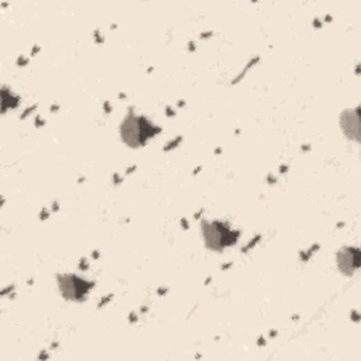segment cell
<instances>
[{"label":"cell","instance_id":"obj_3","mask_svg":"<svg viewBox=\"0 0 361 361\" xmlns=\"http://www.w3.org/2000/svg\"><path fill=\"white\" fill-rule=\"evenodd\" d=\"M92 284L87 283V281L78 278L75 275H64L60 276V288L65 298L71 301H82Z\"/></svg>","mask_w":361,"mask_h":361},{"label":"cell","instance_id":"obj_4","mask_svg":"<svg viewBox=\"0 0 361 361\" xmlns=\"http://www.w3.org/2000/svg\"><path fill=\"white\" fill-rule=\"evenodd\" d=\"M337 265L343 274L351 275L360 265V250L354 247L342 250L337 256Z\"/></svg>","mask_w":361,"mask_h":361},{"label":"cell","instance_id":"obj_1","mask_svg":"<svg viewBox=\"0 0 361 361\" xmlns=\"http://www.w3.org/2000/svg\"><path fill=\"white\" fill-rule=\"evenodd\" d=\"M122 139L129 147H140L144 143H147L148 139H151L158 129L154 127L147 118L140 116H129L123 125L122 129Z\"/></svg>","mask_w":361,"mask_h":361},{"label":"cell","instance_id":"obj_2","mask_svg":"<svg viewBox=\"0 0 361 361\" xmlns=\"http://www.w3.org/2000/svg\"><path fill=\"white\" fill-rule=\"evenodd\" d=\"M202 230L205 243L211 250H223L224 247H229L237 242L238 233L230 230L220 222L205 223Z\"/></svg>","mask_w":361,"mask_h":361},{"label":"cell","instance_id":"obj_5","mask_svg":"<svg viewBox=\"0 0 361 361\" xmlns=\"http://www.w3.org/2000/svg\"><path fill=\"white\" fill-rule=\"evenodd\" d=\"M360 120L357 110H349L342 116V127L346 136L351 140H358V130H360Z\"/></svg>","mask_w":361,"mask_h":361}]
</instances>
